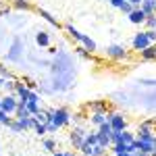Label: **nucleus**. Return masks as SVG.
I'll return each instance as SVG.
<instances>
[{
	"label": "nucleus",
	"mask_w": 156,
	"mask_h": 156,
	"mask_svg": "<svg viewBox=\"0 0 156 156\" xmlns=\"http://www.w3.org/2000/svg\"><path fill=\"white\" fill-rule=\"evenodd\" d=\"M34 117H36V121H37V123H44V125L48 123V112H46V110H37V112L34 115Z\"/></svg>",
	"instance_id": "14"
},
{
	"label": "nucleus",
	"mask_w": 156,
	"mask_h": 156,
	"mask_svg": "<svg viewBox=\"0 0 156 156\" xmlns=\"http://www.w3.org/2000/svg\"><path fill=\"white\" fill-rule=\"evenodd\" d=\"M65 29H67V31H69V34H71V37H75V40H77V42H81V40H83V34H81V31H77V29H75V27H73V25H67V27H65Z\"/></svg>",
	"instance_id": "10"
},
{
	"label": "nucleus",
	"mask_w": 156,
	"mask_h": 156,
	"mask_svg": "<svg viewBox=\"0 0 156 156\" xmlns=\"http://www.w3.org/2000/svg\"><path fill=\"white\" fill-rule=\"evenodd\" d=\"M106 56H110V58H125L127 52H125L123 46H108L106 48Z\"/></svg>",
	"instance_id": "6"
},
{
	"label": "nucleus",
	"mask_w": 156,
	"mask_h": 156,
	"mask_svg": "<svg viewBox=\"0 0 156 156\" xmlns=\"http://www.w3.org/2000/svg\"><path fill=\"white\" fill-rule=\"evenodd\" d=\"M146 36H148V40H150V44H154L156 42V29H148Z\"/></svg>",
	"instance_id": "23"
},
{
	"label": "nucleus",
	"mask_w": 156,
	"mask_h": 156,
	"mask_svg": "<svg viewBox=\"0 0 156 156\" xmlns=\"http://www.w3.org/2000/svg\"><path fill=\"white\" fill-rule=\"evenodd\" d=\"M44 148H46V150H52V148H54V142H52V140H44Z\"/></svg>",
	"instance_id": "26"
},
{
	"label": "nucleus",
	"mask_w": 156,
	"mask_h": 156,
	"mask_svg": "<svg viewBox=\"0 0 156 156\" xmlns=\"http://www.w3.org/2000/svg\"><path fill=\"white\" fill-rule=\"evenodd\" d=\"M123 2H125V0H110V4H112V6H117V9L123 6Z\"/></svg>",
	"instance_id": "27"
},
{
	"label": "nucleus",
	"mask_w": 156,
	"mask_h": 156,
	"mask_svg": "<svg viewBox=\"0 0 156 156\" xmlns=\"http://www.w3.org/2000/svg\"><path fill=\"white\" fill-rule=\"evenodd\" d=\"M40 15H42V17H44V19H46V21H48L50 25H54V27H58V23H56V19H54V17H52L50 12H46V11H42V9H40Z\"/></svg>",
	"instance_id": "17"
},
{
	"label": "nucleus",
	"mask_w": 156,
	"mask_h": 156,
	"mask_svg": "<svg viewBox=\"0 0 156 156\" xmlns=\"http://www.w3.org/2000/svg\"><path fill=\"white\" fill-rule=\"evenodd\" d=\"M77 54H79L81 58H90V52H87L85 48H77Z\"/></svg>",
	"instance_id": "25"
},
{
	"label": "nucleus",
	"mask_w": 156,
	"mask_h": 156,
	"mask_svg": "<svg viewBox=\"0 0 156 156\" xmlns=\"http://www.w3.org/2000/svg\"><path fill=\"white\" fill-rule=\"evenodd\" d=\"M133 140H135V137H133L131 133H127V131H121V142H123V144H131Z\"/></svg>",
	"instance_id": "20"
},
{
	"label": "nucleus",
	"mask_w": 156,
	"mask_h": 156,
	"mask_svg": "<svg viewBox=\"0 0 156 156\" xmlns=\"http://www.w3.org/2000/svg\"><path fill=\"white\" fill-rule=\"evenodd\" d=\"M146 17H148V15H146L140 6H135V9L129 12V21H131V23H135V25H142L146 21Z\"/></svg>",
	"instance_id": "5"
},
{
	"label": "nucleus",
	"mask_w": 156,
	"mask_h": 156,
	"mask_svg": "<svg viewBox=\"0 0 156 156\" xmlns=\"http://www.w3.org/2000/svg\"><path fill=\"white\" fill-rule=\"evenodd\" d=\"M90 108H92L94 112H104V110H106V102H92Z\"/></svg>",
	"instance_id": "15"
},
{
	"label": "nucleus",
	"mask_w": 156,
	"mask_h": 156,
	"mask_svg": "<svg viewBox=\"0 0 156 156\" xmlns=\"http://www.w3.org/2000/svg\"><path fill=\"white\" fill-rule=\"evenodd\" d=\"M142 58H146V60H152V58H156V44H150L148 48H144V50H142Z\"/></svg>",
	"instance_id": "7"
},
{
	"label": "nucleus",
	"mask_w": 156,
	"mask_h": 156,
	"mask_svg": "<svg viewBox=\"0 0 156 156\" xmlns=\"http://www.w3.org/2000/svg\"><path fill=\"white\" fill-rule=\"evenodd\" d=\"M144 23L148 25L150 29H156V12H154V15H148V17H146V21H144Z\"/></svg>",
	"instance_id": "19"
},
{
	"label": "nucleus",
	"mask_w": 156,
	"mask_h": 156,
	"mask_svg": "<svg viewBox=\"0 0 156 156\" xmlns=\"http://www.w3.org/2000/svg\"><path fill=\"white\" fill-rule=\"evenodd\" d=\"M154 12H156V0H154Z\"/></svg>",
	"instance_id": "31"
},
{
	"label": "nucleus",
	"mask_w": 156,
	"mask_h": 156,
	"mask_svg": "<svg viewBox=\"0 0 156 156\" xmlns=\"http://www.w3.org/2000/svg\"><path fill=\"white\" fill-rule=\"evenodd\" d=\"M127 2H131L133 6H140V4H142V2H144V0H127Z\"/></svg>",
	"instance_id": "28"
},
{
	"label": "nucleus",
	"mask_w": 156,
	"mask_h": 156,
	"mask_svg": "<svg viewBox=\"0 0 156 156\" xmlns=\"http://www.w3.org/2000/svg\"><path fill=\"white\" fill-rule=\"evenodd\" d=\"M85 135H87V133H85L83 129H79V127H75L71 131V142L77 150H81V146H83V142H85Z\"/></svg>",
	"instance_id": "3"
},
{
	"label": "nucleus",
	"mask_w": 156,
	"mask_h": 156,
	"mask_svg": "<svg viewBox=\"0 0 156 156\" xmlns=\"http://www.w3.org/2000/svg\"><path fill=\"white\" fill-rule=\"evenodd\" d=\"M17 106H19V100H17L15 94L2 96V110H6L9 115H15V112H17Z\"/></svg>",
	"instance_id": "2"
},
{
	"label": "nucleus",
	"mask_w": 156,
	"mask_h": 156,
	"mask_svg": "<svg viewBox=\"0 0 156 156\" xmlns=\"http://www.w3.org/2000/svg\"><path fill=\"white\" fill-rule=\"evenodd\" d=\"M34 129H36V133L42 137V135L46 133V125H44V123H36V127H34Z\"/></svg>",
	"instance_id": "21"
},
{
	"label": "nucleus",
	"mask_w": 156,
	"mask_h": 156,
	"mask_svg": "<svg viewBox=\"0 0 156 156\" xmlns=\"http://www.w3.org/2000/svg\"><path fill=\"white\" fill-rule=\"evenodd\" d=\"M106 121L110 123L112 131H125V127H127V121H125V117H123V115H117V112L106 115Z\"/></svg>",
	"instance_id": "1"
},
{
	"label": "nucleus",
	"mask_w": 156,
	"mask_h": 156,
	"mask_svg": "<svg viewBox=\"0 0 156 156\" xmlns=\"http://www.w3.org/2000/svg\"><path fill=\"white\" fill-rule=\"evenodd\" d=\"M81 44H83V46H85V50H90V52H94V50H96V42H94L92 37H87V36H83Z\"/></svg>",
	"instance_id": "11"
},
{
	"label": "nucleus",
	"mask_w": 156,
	"mask_h": 156,
	"mask_svg": "<svg viewBox=\"0 0 156 156\" xmlns=\"http://www.w3.org/2000/svg\"><path fill=\"white\" fill-rule=\"evenodd\" d=\"M15 6H17V9H29V2H25V0H15Z\"/></svg>",
	"instance_id": "24"
},
{
	"label": "nucleus",
	"mask_w": 156,
	"mask_h": 156,
	"mask_svg": "<svg viewBox=\"0 0 156 156\" xmlns=\"http://www.w3.org/2000/svg\"><path fill=\"white\" fill-rule=\"evenodd\" d=\"M104 121H106V112H94V117H92V123H94V125L100 127Z\"/></svg>",
	"instance_id": "12"
},
{
	"label": "nucleus",
	"mask_w": 156,
	"mask_h": 156,
	"mask_svg": "<svg viewBox=\"0 0 156 156\" xmlns=\"http://www.w3.org/2000/svg\"><path fill=\"white\" fill-rule=\"evenodd\" d=\"M9 127H11V131L12 133H21L23 131V127H21V121L17 119V121H11V125H9Z\"/></svg>",
	"instance_id": "18"
},
{
	"label": "nucleus",
	"mask_w": 156,
	"mask_h": 156,
	"mask_svg": "<svg viewBox=\"0 0 156 156\" xmlns=\"http://www.w3.org/2000/svg\"><path fill=\"white\" fill-rule=\"evenodd\" d=\"M62 154H65V156H75L73 152H62Z\"/></svg>",
	"instance_id": "29"
},
{
	"label": "nucleus",
	"mask_w": 156,
	"mask_h": 156,
	"mask_svg": "<svg viewBox=\"0 0 156 156\" xmlns=\"http://www.w3.org/2000/svg\"><path fill=\"white\" fill-rule=\"evenodd\" d=\"M36 42L40 44V46H48V44H50V36L46 34V31H37Z\"/></svg>",
	"instance_id": "9"
},
{
	"label": "nucleus",
	"mask_w": 156,
	"mask_h": 156,
	"mask_svg": "<svg viewBox=\"0 0 156 156\" xmlns=\"http://www.w3.org/2000/svg\"><path fill=\"white\" fill-rule=\"evenodd\" d=\"M148 156H152V154H148Z\"/></svg>",
	"instance_id": "32"
},
{
	"label": "nucleus",
	"mask_w": 156,
	"mask_h": 156,
	"mask_svg": "<svg viewBox=\"0 0 156 156\" xmlns=\"http://www.w3.org/2000/svg\"><path fill=\"white\" fill-rule=\"evenodd\" d=\"M11 115H9V112H6V110H2V108H0V125H6V127H9V125H11Z\"/></svg>",
	"instance_id": "13"
},
{
	"label": "nucleus",
	"mask_w": 156,
	"mask_h": 156,
	"mask_svg": "<svg viewBox=\"0 0 156 156\" xmlns=\"http://www.w3.org/2000/svg\"><path fill=\"white\" fill-rule=\"evenodd\" d=\"M25 106H27V110H29L31 115H36L37 110H40V102H34V100H27V104H25Z\"/></svg>",
	"instance_id": "16"
},
{
	"label": "nucleus",
	"mask_w": 156,
	"mask_h": 156,
	"mask_svg": "<svg viewBox=\"0 0 156 156\" xmlns=\"http://www.w3.org/2000/svg\"><path fill=\"white\" fill-rule=\"evenodd\" d=\"M133 9H135V6H133L131 2H127V0H125V2H123V6H121V11H123V12H127V15H129V12H131Z\"/></svg>",
	"instance_id": "22"
},
{
	"label": "nucleus",
	"mask_w": 156,
	"mask_h": 156,
	"mask_svg": "<svg viewBox=\"0 0 156 156\" xmlns=\"http://www.w3.org/2000/svg\"><path fill=\"white\" fill-rule=\"evenodd\" d=\"M140 9L146 12V15H154V0H144L140 4Z\"/></svg>",
	"instance_id": "8"
},
{
	"label": "nucleus",
	"mask_w": 156,
	"mask_h": 156,
	"mask_svg": "<svg viewBox=\"0 0 156 156\" xmlns=\"http://www.w3.org/2000/svg\"><path fill=\"white\" fill-rule=\"evenodd\" d=\"M54 156H65V154H62V152H56V154H54Z\"/></svg>",
	"instance_id": "30"
},
{
	"label": "nucleus",
	"mask_w": 156,
	"mask_h": 156,
	"mask_svg": "<svg viewBox=\"0 0 156 156\" xmlns=\"http://www.w3.org/2000/svg\"><path fill=\"white\" fill-rule=\"evenodd\" d=\"M81 156H85V154H81Z\"/></svg>",
	"instance_id": "33"
},
{
	"label": "nucleus",
	"mask_w": 156,
	"mask_h": 156,
	"mask_svg": "<svg viewBox=\"0 0 156 156\" xmlns=\"http://www.w3.org/2000/svg\"><path fill=\"white\" fill-rule=\"evenodd\" d=\"M148 46H150V40H148V36H146V31H144V34H137V36L133 37V48H135V50L142 52V50L148 48Z\"/></svg>",
	"instance_id": "4"
}]
</instances>
